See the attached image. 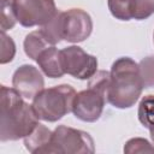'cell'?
Here are the masks:
<instances>
[{
    "mask_svg": "<svg viewBox=\"0 0 154 154\" xmlns=\"http://www.w3.org/2000/svg\"><path fill=\"white\" fill-rule=\"evenodd\" d=\"M38 124L31 105L14 89L1 85L0 91V140L17 141L28 136Z\"/></svg>",
    "mask_w": 154,
    "mask_h": 154,
    "instance_id": "1",
    "label": "cell"
},
{
    "mask_svg": "<svg viewBox=\"0 0 154 154\" xmlns=\"http://www.w3.org/2000/svg\"><path fill=\"white\" fill-rule=\"evenodd\" d=\"M144 88L138 64L129 57L117 59L109 71L107 102L117 108H130L140 99Z\"/></svg>",
    "mask_w": 154,
    "mask_h": 154,
    "instance_id": "2",
    "label": "cell"
},
{
    "mask_svg": "<svg viewBox=\"0 0 154 154\" xmlns=\"http://www.w3.org/2000/svg\"><path fill=\"white\" fill-rule=\"evenodd\" d=\"M108 82L109 72L105 70L96 71L89 78L88 88L76 94L72 106V113L76 118L82 122L93 123L101 117L107 101Z\"/></svg>",
    "mask_w": 154,
    "mask_h": 154,
    "instance_id": "3",
    "label": "cell"
},
{
    "mask_svg": "<svg viewBox=\"0 0 154 154\" xmlns=\"http://www.w3.org/2000/svg\"><path fill=\"white\" fill-rule=\"evenodd\" d=\"M76 90L70 84L43 88L34 99L32 108L38 119L54 123L72 112Z\"/></svg>",
    "mask_w": 154,
    "mask_h": 154,
    "instance_id": "4",
    "label": "cell"
},
{
    "mask_svg": "<svg viewBox=\"0 0 154 154\" xmlns=\"http://www.w3.org/2000/svg\"><path fill=\"white\" fill-rule=\"evenodd\" d=\"M52 146L58 154H91L95 152L91 136L78 129L65 125L55 128L52 135Z\"/></svg>",
    "mask_w": 154,
    "mask_h": 154,
    "instance_id": "5",
    "label": "cell"
},
{
    "mask_svg": "<svg viewBox=\"0 0 154 154\" xmlns=\"http://www.w3.org/2000/svg\"><path fill=\"white\" fill-rule=\"evenodd\" d=\"M12 8L17 22L26 28L42 26L58 12L54 0H12Z\"/></svg>",
    "mask_w": 154,
    "mask_h": 154,
    "instance_id": "6",
    "label": "cell"
},
{
    "mask_svg": "<svg viewBox=\"0 0 154 154\" xmlns=\"http://www.w3.org/2000/svg\"><path fill=\"white\" fill-rule=\"evenodd\" d=\"M61 66L65 73L77 79H89L97 71V59L78 46H69L60 51Z\"/></svg>",
    "mask_w": 154,
    "mask_h": 154,
    "instance_id": "7",
    "label": "cell"
},
{
    "mask_svg": "<svg viewBox=\"0 0 154 154\" xmlns=\"http://www.w3.org/2000/svg\"><path fill=\"white\" fill-rule=\"evenodd\" d=\"M93 30V20L88 12L82 8L61 11V38L78 43L87 40Z\"/></svg>",
    "mask_w": 154,
    "mask_h": 154,
    "instance_id": "8",
    "label": "cell"
},
{
    "mask_svg": "<svg viewBox=\"0 0 154 154\" xmlns=\"http://www.w3.org/2000/svg\"><path fill=\"white\" fill-rule=\"evenodd\" d=\"M12 87L24 99L32 100L45 88V79L37 67L25 64L14 71L12 76Z\"/></svg>",
    "mask_w": 154,
    "mask_h": 154,
    "instance_id": "9",
    "label": "cell"
},
{
    "mask_svg": "<svg viewBox=\"0 0 154 154\" xmlns=\"http://www.w3.org/2000/svg\"><path fill=\"white\" fill-rule=\"evenodd\" d=\"M52 135L53 131H51L46 125L38 123L35 129L24 137V146L26 150L32 154L54 153L52 146Z\"/></svg>",
    "mask_w": 154,
    "mask_h": 154,
    "instance_id": "10",
    "label": "cell"
},
{
    "mask_svg": "<svg viewBox=\"0 0 154 154\" xmlns=\"http://www.w3.org/2000/svg\"><path fill=\"white\" fill-rule=\"evenodd\" d=\"M35 61L42 72L49 78H60L65 75V71L61 66L60 51H58L55 46H49L43 49Z\"/></svg>",
    "mask_w": 154,
    "mask_h": 154,
    "instance_id": "11",
    "label": "cell"
},
{
    "mask_svg": "<svg viewBox=\"0 0 154 154\" xmlns=\"http://www.w3.org/2000/svg\"><path fill=\"white\" fill-rule=\"evenodd\" d=\"M24 52L25 54L32 59V60H36L38 54L46 49L47 47H49V42L47 41V38L45 37V35L42 34V31L38 29V30H35V31H31L29 32L26 36H25V40H24Z\"/></svg>",
    "mask_w": 154,
    "mask_h": 154,
    "instance_id": "12",
    "label": "cell"
},
{
    "mask_svg": "<svg viewBox=\"0 0 154 154\" xmlns=\"http://www.w3.org/2000/svg\"><path fill=\"white\" fill-rule=\"evenodd\" d=\"M137 116L140 123L144 128L150 129L154 126V95L149 94L142 97L138 105Z\"/></svg>",
    "mask_w": 154,
    "mask_h": 154,
    "instance_id": "13",
    "label": "cell"
},
{
    "mask_svg": "<svg viewBox=\"0 0 154 154\" xmlns=\"http://www.w3.org/2000/svg\"><path fill=\"white\" fill-rule=\"evenodd\" d=\"M51 46H55L60 42L61 38V11H58L57 14L40 29Z\"/></svg>",
    "mask_w": 154,
    "mask_h": 154,
    "instance_id": "14",
    "label": "cell"
},
{
    "mask_svg": "<svg viewBox=\"0 0 154 154\" xmlns=\"http://www.w3.org/2000/svg\"><path fill=\"white\" fill-rule=\"evenodd\" d=\"M154 13V0H131L130 16L131 19L143 20Z\"/></svg>",
    "mask_w": 154,
    "mask_h": 154,
    "instance_id": "15",
    "label": "cell"
},
{
    "mask_svg": "<svg viewBox=\"0 0 154 154\" xmlns=\"http://www.w3.org/2000/svg\"><path fill=\"white\" fill-rule=\"evenodd\" d=\"M144 88H154V55L143 58L138 63Z\"/></svg>",
    "mask_w": 154,
    "mask_h": 154,
    "instance_id": "16",
    "label": "cell"
},
{
    "mask_svg": "<svg viewBox=\"0 0 154 154\" xmlns=\"http://www.w3.org/2000/svg\"><path fill=\"white\" fill-rule=\"evenodd\" d=\"M124 153L134 154V153H154V144L149 143L146 138L134 137L130 138L124 146Z\"/></svg>",
    "mask_w": 154,
    "mask_h": 154,
    "instance_id": "17",
    "label": "cell"
},
{
    "mask_svg": "<svg viewBox=\"0 0 154 154\" xmlns=\"http://www.w3.org/2000/svg\"><path fill=\"white\" fill-rule=\"evenodd\" d=\"M131 0H108V8L113 17L119 20H130Z\"/></svg>",
    "mask_w": 154,
    "mask_h": 154,
    "instance_id": "18",
    "label": "cell"
},
{
    "mask_svg": "<svg viewBox=\"0 0 154 154\" xmlns=\"http://www.w3.org/2000/svg\"><path fill=\"white\" fill-rule=\"evenodd\" d=\"M16 23L17 18L12 8V1L1 0V31L12 29Z\"/></svg>",
    "mask_w": 154,
    "mask_h": 154,
    "instance_id": "19",
    "label": "cell"
},
{
    "mask_svg": "<svg viewBox=\"0 0 154 154\" xmlns=\"http://www.w3.org/2000/svg\"><path fill=\"white\" fill-rule=\"evenodd\" d=\"M16 54V45L13 40L6 35L5 31H1V55L0 64H7L13 60Z\"/></svg>",
    "mask_w": 154,
    "mask_h": 154,
    "instance_id": "20",
    "label": "cell"
},
{
    "mask_svg": "<svg viewBox=\"0 0 154 154\" xmlns=\"http://www.w3.org/2000/svg\"><path fill=\"white\" fill-rule=\"evenodd\" d=\"M148 130H149V132H150V138H152V142H153V144H154V126L150 128V129H148Z\"/></svg>",
    "mask_w": 154,
    "mask_h": 154,
    "instance_id": "21",
    "label": "cell"
},
{
    "mask_svg": "<svg viewBox=\"0 0 154 154\" xmlns=\"http://www.w3.org/2000/svg\"><path fill=\"white\" fill-rule=\"evenodd\" d=\"M153 37H154V35H153Z\"/></svg>",
    "mask_w": 154,
    "mask_h": 154,
    "instance_id": "22",
    "label": "cell"
}]
</instances>
